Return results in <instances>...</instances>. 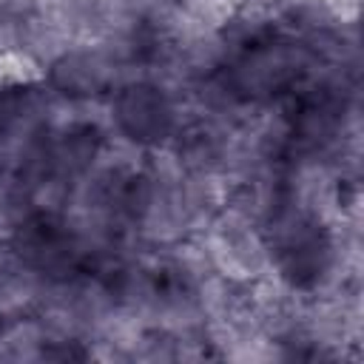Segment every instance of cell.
Returning <instances> with one entry per match:
<instances>
[{
    "label": "cell",
    "mask_w": 364,
    "mask_h": 364,
    "mask_svg": "<svg viewBox=\"0 0 364 364\" xmlns=\"http://www.w3.org/2000/svg\"><path fill=\"white\" fill-rule=\"evenodd\" d=\"M40 71L37 65L17 51H0V88L3 85H17V82H28L37 80Z\"/></svg>",
    "instance_id": "obj_1"
}]
</instances>
